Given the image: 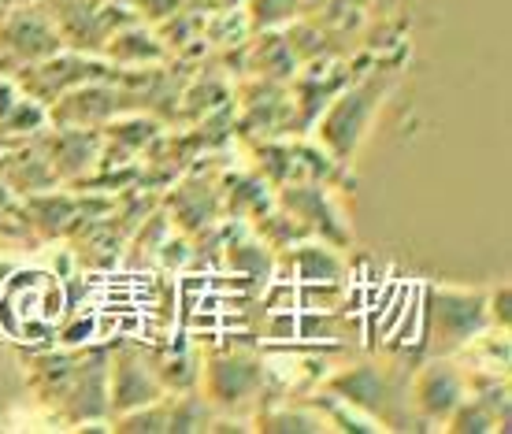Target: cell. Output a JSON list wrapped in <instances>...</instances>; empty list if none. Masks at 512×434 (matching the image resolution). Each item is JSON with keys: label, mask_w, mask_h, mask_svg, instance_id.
<instances>
[{"label": "cell", "mask_w": 512, "mask_h": 434, "mask_svg": "<svg viewBox=\"0 0 512 434\" xmlns=\"http://www.w3.org/2000/svg\"><path fill=\"white\" fill-rule=\"evenodd\" d=\"M279 208L305 230L308 238H323L338 249H346L349 238H353L346 212L334 201V193L327 190V182H286V186H279Z\"/></svg>", "instance_id": "9c48e42d"}, {"label": "cell", "mask_w": 512, "mask_h": 434, "mask_svg": "<svg viewBox=\"0 0 512 434\" xmlns=\"http://www.w3.org/2000/svg\"><path fill=\"white\" fill-rule=\"evenodd\" d=\"M67 52L101 56L119 26L134 23V12L116 0H38Z\"/></svg>", "instance_id": "277c9868"}, {"label": "cell", "mask_w": 512, "mask_h": 434, "mask_svg": "<svg viewBox=\"0 0 512 434\" xmlns=\"http://www.w3.org/2000/svg\"><path fill=\"white\" fill-rule=\"evenodd\" d=\"M101 56L112 67H119V71H149V67L167 60V45L160 41V34H156L153 26L134 19V23L119 26L116 34L108 38Z\"/></svg>", "instance_id": "4fadbf2b"}, {"label": "cell", "mask_w": 512, "mask_h": 434, "mask_svg": "<svg viewBox=\"0 0 512 434\" xmlns=\"http://www.w3.org/2000/svg\"><path fill=\"white\" fill-rule=\"evenodd\" d=\"M164 394L167 390L160 386L145 353L130 349V345H119L108 353V420L141 409V405H153L156 397Z\"/></svg>", "instance_id": "8fae6325"}, {"label": "cell", "mask_w": 512, "mask_h": 434, "mask_svg": "<svg viewBox=\"0 0 512 434\" xmlns=\"http://www.w3.org/2000/svg\"><path fill=\"white\" fill-rule=\"evenodd\" d=\"M8 4H34V0H0V8H8Z\"/></svg>", "instance_id": "603a6c76"}, {"label": "cell", "mask_w": 512, "mask_h": 434, "mask_svg": "<svg viewBox=\"0 0 512 434\" xmlns=\"http://www.w3.org/2000/svg\"><path fill=\"white\" fill-rule=\"evenodd\" d=\"M294 275L301 282L334 286L346 279V260L338 253V245L323 242V238H301L294 245Z\"/></svg>", "instance_id": "5bb4252c"}, {"label": "cell", "mask_w": 512, "mask_h": 434, "mask_svg": "<svg viewBox=\"0 0 512 434\" xmlns=\"http://www.w3.org/2000/svg\"><path fill=\"white\" fill-rule=\"evenodd\" d=\"M327 394L342 397L346 405L368 412L372 420L383 423V431H405V423H423L416 412L409 416L401 386L375 364H353L327 379Z\"/></svg>", "instance_id": "8992f818"}, {"label": "cell", "mask_w": 512, "mask_h": 434, "mask_svg": "<svg viewBox=\"0 0 512 434\" xmlns=\"http://www.w3.org/2000/svg\"><path fill=\"white\" fill-rule=\"evenodd\" d=\"M30 386L41 401L78 423L82 431L108 427V349L41 353L30 360Z\"/></svg>", "instance_id": "6da1fadb"}, {"label": "cell", "mask_w": 512, "mask_h": 434, "mask_svg": "<svg viewBox=\"0 0 512 434\" xmlns=\"http://www.w3.org/2000/svg\"><path fill=\"white\" fill-rule=\"evenodd\" d=\"M253 431L264 434H327L331 423L320 412V405H271L256 412Z\"/></svg>", "instance_id": "2e32d148"}, {"label": "cell", "mask_w": 512, "mask_h": 434, "mask_svg": "<svg viewBox=\"0 0 512 434\" xmlns=\"http://www.w3.org/2000/svg\"><path fill=\"white\" fill-rule=\"evenodd\" d=\"M49 123V112L41 108L15 78L0 75V134H26Z\"/></svg>", "instance_id": "9a60e30c"}, {"label": "cell", "mask_w": 512, "mask_h": 434, "mask_svg": "<svg viewBox=\"0 0 512 434\" xmlns=\"http://www.w3.org/2000/svg\"><path fill=\"white\" fill-rule=\"evenodd\" d=\"M186 0H127V8L134 12V19L145 26H160L164 19L179 12Z\"/></svg>", "instance_id": "ffe728a7"}, {"label": "cell", "mask_w": 512, "mask_h": 434, "mask_svg": "<svg viewBox=\"0 0 512 434\" xmlns=\"http://www.w3.org/2000/svg\"><path fill=\"white\" fill-rule=\"evenodd\" d=\"M487 316H490V327L509 331V286L505 282H501L498 290H487Z\"/></svg>", "instance_id": "44dd1931"}, {"label": "cell", "mask_w": 512, "mask_h": 434, "mask_svg": "<svg viewBox=\"0 0 512 434\" xmlns=\"http://www.w3.org/2000/svg\"><path fill=\"white\" fill-rule=\"evenodd\" d=\"M468 394V375L449 357H431L409 386V405L423 423H446Z\"/></svg>", "instance_id": "7c38bea8"}, {"label": "cell", "mask_w": 512, "mask_h": 434, "mask_svg": "<svg viewBox=\"0 0 512 434\" xmlns=\"http://www.w3.org/2000/svg\"><path fill=\"white\" fill-rule=\"evenodd\" d=\"M249 0H219V8H245Z\"/></svg>", "instance_id": "7402d4cb"}, {"label": "cell", "mask_w": 512, "mask_h": 434, "mask_svg": "<svg viewBox=\"0 0 512 434\" xmlns=\"http://www.w3.org/2000/svg\"><path fill=\"white\" fill-rule=\"evenodd\" d=\"M223 264L234 271V275H245V279H268L271 268H275V256H271V245L264 238H256L249 230H238V238L227 242V256Z\"/></svg>", "instance_id": "e0dca14e"}, {"label": "cell", "mask_w": 512, "mask_h": 434, "mask_svg": "<svg viewBox=\"0 0 512 434\" xmlns=\"http://www.w3.org/2000/svg\"><path fill=\"white\" fill-rule=\"evenodd\" d=\"M427 312V345L435 357H453L468 349L479 331L490 327L487 290H464V286H427L423 294Z\"/></svg>", "instance_id": "3957f363"}, {"label": "cell", "mask_w": 512, "mask_h": 434, "mask_svg": "<svg viewBox=\"0 0 512 434\" xmlns=\"http://www.w3.org/2000/svg\"><path fill=\"white\" fill-rule=\"evenodd\" d=\"M197 383H201V397L212 405V412L242 420L264 394L268 371H264V360L253 353H216V357L201 360Z\"/></svg>", "instance_id": "5b68a950"}, {"label": "cell", "mask_w": 512, "mask_h": 434, "mask_svg": "<svg viewBox=\"0 0 512 434\" xmlns=\"http://www.w3.org/2000/svg\"><path fill=\"white\" fill-rule=\"evenodd\" d=\"M260 34L264 38L256 45V60H253L256 71L264 78H271V82H279L282 75L286 78L294 75V45H290V38H279L275 30H260Z\"/></svg>", "instance_id": "d6986e66"}, {"label": "cell", "mask_w": 512, "mask_h": 434, "mask_svg": "<svg viewBox=\"0 0 512 434\" xmlns=\"http://www.w3.org/2000/svg\"><path fill=\"white\" fill-rule=\"evenodd\" d=\"M123 75H127V71L112 67L104 56H82V52L60 49L56 56L41 60V64L23 67V71L15 75V82H19L23 93H30L41 108H49L52 101H60L64 93L78 90V86H86V82H116V78H123Z\"/></svg>", "instance_id": "ba28073f"}, {"label": "cell", "mask_w": 512, "mask_h": 434, "mask_svg": "<svg viewBox=\"0 0 512 434\" xmlns=\"http://www.w3.org/2000/svg\"><path fill=\"white\" fill-rule=\"evenodd\" d=\"M156 379L167 394H182V390H197L201 379V357L197 353H164V357H149Z\"/></svg>", "instance_id": "ac0fdd59"}, {"label": "cell", "mask_w": 512, "mask_h": 434, "mask_svg": "<svg viewBox=\"0 0 512 434\" xmlns=\"http://www.w3.org/2000/svg\"><path fill=\"white\" fill-rule=\"evenodd\" d=\"M64 49L49 15L41 12V4H8L0 8V75L15 78L23 67L41 64Z\"/></svg>", "instance_id": "52a82bcc"}, {"label": "cell", "mask_w": 512, "mask_h": 434, "mask_svg": "<svg viewBox=\"0 0 512 434\" xmlns=\"http://www.w3.org/2000/svg\"><path fill=\"white\" fill-rule=\"evenodd\" d=\"M386 86L383 78H360L346 90H338L331 101L323 104V112L312 119L316 123V138H320V149L331 156L334 164L346 167L353 156H357L360 141L372 127L375 112H379V104L386 97Z\"/></svg>", "instance_id": "7a4b0ae2"}, {"label": "cell", "mask_w": 512, "mask_h": 434, "mask_svg": "<svg viewBox=\"0 0 512 434\" xmlns=\"http://www.w3.org/2000/svg\"><path fill=\"white\" fill-rule=\"evenodd\" d=\"M123 78H116V82H86V86L64 93L60 101H52L45 108L49 123H56V127H75V130H97L104 123H112L116 115L127 112V101H130L127 93H123Z\"/></svg>", "instance_id": "30bf717a"}]
</instances>
